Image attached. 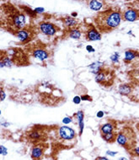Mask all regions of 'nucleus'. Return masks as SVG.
<instances>
[{"instance_id": "39448f33", "label": "nucleus", "mask_w": 139, "mask_h": 160, "mask_svg": "<svg viewBox=\"0 0 139 160\" xmlns=\"http://www.w3.org/2000/svg\"><path fill=\"white\" fill-rule=\"evenodd\" d=\"M84 36L85 39L89 41H99L101 39V34L97 30V28L94 24H88L87 29L84 31Z\"/></svg>"}, {"instance_id": "aec40b11", "label": "nucleus", "mask_w": 139, "mask_h": 160, "mask_svg": "<svg viewBox=\"0 0 139 160\" xmlns=\"http://www.w3.org/2000/svg\"><path fill=\"white\" fill-rule=\"evenodd\" d=\"M77 117H78V120H79V127H80V135L82 134V132H83V111H79L77 113Z\"/></svg>"}, {"instance_id": "4468645a", "label": "nucleus", "mask_w": 139, "mask_h": 160, "mask_svg": "<svg viewBox=\"0 0 139 160\" xmlns=\"http://www.w3.org/2000/svg\"><path fill=\"white\" fill-rule=\"evenodd\" d=\"M68 36L72 39H79L81 37V31L79 27L72 28V29H68Z\"/></svg>"}, {"instance_id": "2f4dec72", "label": "nucleus", "mask_w": 139, "mask_h": 160, "mask_svg": "<svg viewBox=\"0 0 139 160\" xmlns=\"http://www.w3.org/2000/svg\"><path fill=\"white\" fill-rule=\"evenodd\" d=\"M95 160H110V159H108L107 158H105V157H98V158H96Z\"/></svg>"}, {"instance_id": "5701e85b", "label": "nucleus", "mask_w": 139, "mask_h": 160, "mask_svg": "<svg viewBox=\"0 0 139 160\" xmlns=\"http://www.w3.org/2000/svg\"><path fill=\"white\" fill-rule=\"evenodd\" d=\"M0 153L3 156H6L8 154V150L6 148H4V146H3V145L0 146Z\"/></svg>"}, {"instance_id": "cd10ccee", "label": "nucleus", "mask_w": 139, "mask_h": 160, "mask_svg": "<svg viewBox=\"0 0 139 160\" xmlns=\"http://www.w3.org/2000/svg\"><path fill=\"white\" fill-rule=\"evenodd\" d=\"M81 100H91V99H90V97L89 96V95H83V96H81Z\"/></svg>"}, {"instance_id": "b1692460", "label": "nucleus", "mask_w": 139, "mask_h": 160, "mask_svg": "<svg viewBox=\"0 0 139 160\" xmlns=\"http://www.w3.org/2000/svg\"><path fill=\"white\" fill-rule=\"evenodd\" d=\"M131 152H133L134 156L139 157V147H136L131 149Z\"/></svg>"}, {"instance_id": "9b49d317", "label": "nucleus", "mask_w": 139, "mask_h": 160, "mask_svg": "<svg viewBox=\"0 0 139 160\" xmlns=\"http://www.w3.org/2000/svg\"><path fill=\"white\" fill-rule=\"evenodd\" d=\"M32 55L34 57L39 59L40 61H44V60L47 59L49 57L48 51L41 47H36L32 51Z\"/></svg>"}, {"instance_id": "423d86ee", "label": "nucleus", "mask_w": 139, "mask_h": 160, "mask_svg": "<svg viewBox=\"0 0 139 160\" xmlns=\"http://www.w3.org/2000/svg\"><path fill=\"white\" fill-rule=\"evenodd\" d=\"M58 137L63 141H71L76 137L75 131L69 126H62L58 130Z\"/></svg>"}, {"instance_id": "c756f323", "label": "nucleus", "mask_w": 139, "mask_h": 160, "mask_svg": "<svg viewBox=\"0 0 139 160\" xmlns=\"http://www.w3.org/2000/svg\"><path fill=\"white\" fill-rule=\"evenodd\" d=\"M1 94H2V97H1V100L3 101L4 100V98H5V94H4V90H3V89H1Z\"/></svg>"}, {"instance_id": "ddd939ff", "label": "nucleus", "mask_w": 139, "mask_h": 160, "mask_svg": "<svg viewBox=\"0 0 139 160\" xmlns=\"http://www.w3.org/2000/svg\"><path fill=\"white\" fill-rule=\"evenodd\" d=\"M62 21L63 24L68 27V29H72V28L78 27V20L75 18L71 17V16H67L62 19Z\"/></svg>"}, {"instance_id": "1a4fd4ad", "label": "nucleus", "mask_w": 139, "mask_h": 160, "mask_svg": "<svg viewBox=\"0 0 139 160\" xmlns=\"http://www.w3.org/2000/svg\"><path fill=\"white\" fill-rule=\"evenodd\" d=\"M112 79L111 76V73L105 69H102L99 72L98 74H96L95 81L99 83V84L102 85H109L110 84V80Z\"/></svg>"}, {"instance_id": "20e7f679", "label": "nucleus", "mask_w": 139, "mask_h": 160, "mask_svg": "<svg viewBox=\"0 0 139 160\" xmlns=\"http://www.w3.org/2000/svg\"><path fill=\"white\" fill-rule=\"evenodd\" d=\"M135 133L129 127H125L116 136V142L121 147L127 149H132L135 144Z\"/></svg>"}, {"instance_id": "a878e982", "label": "nucleus", "mask_w": 139, "mask_h": 160, "mask_svg": "<svg viewBox=\"0 0 139 160\" xmlns=\"http://www.w3.org/2000/svg\"><path fill=\"white\" fill-rule=\"evenodd\" d=\"M81 100H81V97H79V96H76V97L73 98V102H74L75 104H79Z\"/></svg>"}, {"instance_id": "6ab92c4d", "label": "nucleus", "mask_w": 139, "mask_h": 160, "mask_svg": "<svg viewBox=\"0 0 139 160\" xmlns=\"http://www.w3.org/2000/svg\"><path fill=\"white\" fill-rule=\"evenodd\" d=\"M101 137H102L105 142H113L114 141L116 140V137L114 135V132L101 135Z\"/></svg>"}, {"instance_id": "473e14b6", "label": "nucleus", "mask_w": 139, "mask_h": 160, "mask_svg": "<svg viewBox=\"0 0 139 160\" xmlns=\"http://www.w3.org/2000/svg\"><path fill=\"white\" fill-rule=\"evenodd\" d=\"M119 160H128L127 158H125V157H121V158H120Z\"/></svg>"}, {"instance_id": "f8f14e48", "label": "nucleus", "mask_w": 139, "mask_h": 160, "mask_svg": "<svg viewBox=\"0 0 139 160\" xmlns=\"http://www.w3.org/2000/svg\"><path fill=\"white\" fill-rule=\"evenodd\" d=\"M17 38L20 40L22 42H26L29 41L30 40L32 39V31H31L29 29H23L16 34Z\"/></svg>"}, {"instance_id": "412c9836", "label": "nucleus", "mask_w": 139, "mask_h": 160, "mask_svg": "<svg viewBox=\"0 0 139 160\" xmlns=\"http://www.w3.org/2000/svg\"><path fill=\"white\" fill-rule=\"evenodd\" d=\"M136 57V52L133 51H131V50H129V51H127L125 52V61L126 62H130L131 61L132 59L135 58Z\"/></svg>"}, {"instance_id": "a211bd4d", "label": "nucleus", "mask_w": 139, "mask_h": 160, "mask_svg": "<svg viewBox=\"0 0 139 160\" xmlns=\"http://www.w3.org/2000/svg\"><path fill=\"white\" fill-rule=\"evenodd\" d=\"M119 92L121 94L127 95V94H130V93H131V87H130V86L127 85V84L121 85L119 88Z\"/></svg>"}, {"instance_id": "2eb2a0df", "label": "nucleus", "mask_w": 139, "mask_h": 160, "mask_svg": "<svg viewBox=\"0 0 139 160\" xmlns=\"http://www.w3.org/2000/svg\"><path fill=\"white\" fill-rule=\"evenodd\" d=\"M113 131H114V126L112 125L111 122L105 123V124H104L100 126V134L101 135L112 133Z\"/></svg>"}, {"instance_id": "6e6552de", "label": "nucleus", "mask_w": 139, "mask_h": 160, "mask_svg": "<svg viewBox=\"0 0 139 160\" xmlns=\"http://www.w3.org/2000/svg\"><path fill=\"white\" fill-rule=\"evenodd\" d=\"M47 146L44 143L34 145L31 150V158L33 160H40L44 156Z\"/></svg>"}, {"instance_id": "0eeeda50", "label": "nucleus", "mask_w": 139, "mask_h": 160, "mask_svg": "<svg viewBox=\"0 0 139 160\" xmlns=\"http://www.w3.org/2000/svg\"><path fill=\"white\" fill-rule=\"evenodd\" d=\"M40 31L44 35H48V36H52L54 35L57 33V31H59V28L57 27L56 24L50 22H41L39 24Z\"/></svg>"}, {"instance_id": "7ed1b4c3", "label": "nucleus", "mask_w": 139, "mask_h": 160, "mask_svg": "<svg viewBox=\"0 0 139 160\" xmlns=\"http://www.w3.org/2000/svg\"><path fill=\"white\" fill-rule=\"evenodd\" d=\"M47 132H46L45 127L40 126H36L24 134V139L27 141V142L34 145L43 143V142L47 140Z\"/></svg>"}, {"instance_id": "dca6fc26", "label": "nucleus", "mask_w": 139, "mask_h": 160, "mask_svg": "<svg viewBox=\"0 0 139 160\" xmlns=\"http://www.w3.org/2000/svg\"><path fill=\"white\" fill-rule=\"evenodd\" d=\"M89 7L91 8L94 11H99L100 8H102V3L97 1V0H92V1H89Z\"/></svg>"}, {"instance_id": "393cba45", "label": "nucleus", "mask_w": 139, "mask_h": 160, "mask_svg": "<svg viewBox=\"0 0 139 160\" xmlns=\"http://www.w3.org/2000/svg\"><path fill=\"white\" fill-rule=\"evenodd\" d=\"M117 153H118V152H113V151H107L106 152V154L108 156L111 157H115V155H117Z\"/></svg>"}, {"instance_id": "7c9ffc66", "label": "nucleus", "mask_w": 139, "mask_h": 160, "mask_svg": "<svg viewBox=\"0 0 139 160\" xmlns=\"http://www.w3.org/2000/svg\"><path fill=\"white\" fill-rule=\"evenodd\" d=\"M103 116H104V112L103 111H99L98 112V114H97V117H103Z\"/></svg>"}, {"instance_id": "f3484780", "label": "nucleus", "mask_w": 139, "mask_h": 160, "mask_svg": "<svg viewBox=\"0 0 139 160\" xmlns=\"http://www.w3.org/2000/svg\"><path fill=\"white\" fill-rule=\"evenodd\" d=\"M102 65H103V63H99V62H97V63H92L91 65L89 66V67L91 68V72L93 73H96V74H98L99 72L103 69V68H102Z\"/></svg>"}, {"instance_id": "bb28decb", "label": "nucleus", "mask_w": 139, "mask_h": 160, "mask_svg": "<svg viewBox=\"0 0 139 160\" xmlns=\"http://www.w3.org/2000/svg\"><path fill=\"white\" fill-rule=\"evenodd\" d=\"M72 121V119L71 117H65L63 120V122L64 124H68V123H70Z\"/></svg>"}, {"instance_id": "f257e3e1", "label": "nucleus", "mask_w": 139, "mask_h": 160, "mask_svg": "<svg viewBox=\"0 0 139 160\" xmlns=\"http://www.w3.org/2000/svg\"><path fill=\"white\" fill-rule=\"evenodd\" d=\"M25 15L11 4H4L1 6V26L8 31L16 34L25 26Z\"/></svg>"}, {"instance_id": "4be33fe9", "label": "nucleus", "mask_w": 139, "mask_h": 160, "mask_svg": "<svg viewBox=\"0 0 139 160\" xmlns=\"http://www.w3.org/2000/svg\"><path fill=\"white\" fill-rule=\"evenodd\" d=\"M119 53H118V52H115V53L111 57V60L112 61V63H119Z\"/></svg>"}, {"instance_id": "f03ea898", "label": "nucleus", "mask_w": 139, "mask_h": 160, "mask_svg": "<svg viewBox=\"0 0 139 160\" xmlns=\"http://www.w3.org/2000/svg\"><path fill=\"white\" fill-rule=\"evenodd\" d=\"M121 14L119 11L108 9L99 12L95 18V24L100 32H109L119 26L121 20Z\"/></svg>"}, {"instance_id": "9d476101", "label": "nucleus", "mask_w": 139, "mask_h": 160, "mask_svg": "<svg viewBox=\"0 0 139 160\" xmlns=\"http://www.w3.org/2000/svg\"><path fill=\"white\" fill-rule=\"evenodd\" d=\"M123 20L130 22H133L139 18V13L137 10L133 9V8H128L126 11L123 12L122 16Z\"/></svg>"}, {"instance_id": "c85d7f7f", "label": "nucleus", "mask_w": 139, "mask_h": 160, "mask_svg": "<svg viewBox=\"0 0 139 160\" xmlns=\"http://www.w3.org/2000/svg\"><path fill=\"white\" fill-rule=\"evenodd\" d=\"M86 49H87V51H89V52H93V51H95V49H94L91 46H88V47H86Z\"/></svg>"}]
</instances>
